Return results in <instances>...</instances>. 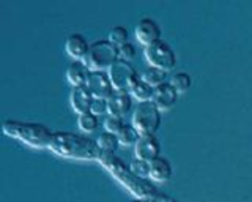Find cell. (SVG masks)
<instances>
[{"label":"cell","mask_w":252,"mask_h":202,"mask_svg":"<svg viewBox=\"0 0 252 202\" xmlns=\"http://www.w3.org/2000/svg\"><path fill=\"white\" fill-rule=\"evenodd\" d=\"M49 150L59 157L81 161H99L104 153L96 139L74 131H54Z\"/></svg>","instance_id":"cell-1"},{"label":"cell","mask_w":252,"mask_h":202,"mask_svg":"<svg viewBox=\"0 0 252 202\" xmlns=\"http://www.w3.org/2000/svg\"><path fill=\"white\" fill-rule=\"evenodd\" d=\"M2 131L13 139L27 144L35 149H49L54 131L38 122H24V120H5L2 123Z\"/></svg>","instance_id":"cell-2"},{"label":"cell","mask_w":252,"mask_h":202,"mask_svg":"<svg viewBox=\"0 0 252 202\" xmlns=\"http://www.w3.org/2000/svg\"><path fill=\"white\" fill-rule=\"evenodd\" d=\"M99 163L117 178L118 182H122L126 188H129V191L137 194L139 198H148L147 193H145V188L155 190L153 186H150L145 182H142L140 177H137L136 174H134L129 168H126L125 163L120 158L115 157V153H102Z\"/></svg>","instance_id":"cell-3"},{"label":"cell","mask_w":252,"mask_h":202,"mask_svg":"<svg viewBox=\"0 0 252 202\" xmlns=\"http://www.w3.org/2000/svg\"><path fill=\"white\" fill-rule=\"evenodd\" d=\"M118 59L120 52L117 44L109 40H96L90 43L89 52L85 54L82 62L92 71H107Z\"/></svg>","instance_id":"cell-4"},{"label":"cell","mask_w":252,"mask_h":202,"mask_svg":"<svg viewBox=\"0 0 252 202\" xmlns=\"http://www.w3.org/2000/svg\"><path fill=\"white\" fill-rule=\"evenodd\" d=\"M162 111L153 101H140L132 114V125L142 135H155L161 127Z\"/></svg>","instance_id":"cell-5"},{"label":"cell","mask_w":252,"mask_h":202,"mask_svg":"<svg viewBox=\"0 0 252 202\" xmlns=\"http://www.w3.org/2000/svg\"><path fill=\"white\" fill-rule=\"evenodd\" d=\"M145 59L150 64V67H156L170 71L177 67V52L173 51L172 46L165 40H158L152 44L145 46Z\"/></svg>","instance_id":"cell-6"},{"label":"cell","mask_w":252,"mask_h":202,"mask_svg":"<svg viewBox=\"0 0 252 202\" xmlns=\"http://www.w3.org/2000/svg\"><path fill=\"white\" fill-rule=\"evenodd\" d=\"M107 73L110 76V81L114 84L115 90H131L132 84L139 79V73L136 67L131 62H126L118 59L115 64L107 69Z\"/></svg>","instance_id":"cell-7"},{"label":"cell","mask_w":252,"mask_h":202,"mask_svg":"<svg viewBox=\"0 0 252 202\" xmlns=\"http://www.w3.org/2000/svg\"><path fill=\"white\" fill-rule=\"evenodd\" d=\"M87 87L94 98H109L114 93V84L107 71H90Z\"/></svg>","instance_id":"cell-8"},{"label":"cell","mask_w":252,"mask_h":202,"mask_svg":"<svg viewBox=\"0 0 252 202\" xmlns=\"http://www.w3.org/2000/svg\"><path fill=\"white\" fill-rule=\"evenodd\" d=\"M134 35H136L139 43L148 46L158 40H161V27L153 18H142L136 24Z\"/></svg>","instance_id":"cell-9"},{"label":"cell","mask_w":252,"mask_h":202,"mask_svg":"<svg viewBox=\"0 0 252 202\" xmlns=\"http://www.w3.org/2000/svg\"><path fill=\"white\" fill-rule=\"evenodd\" d=\"M134 152H136V158L153 161L155 158L161 157V142L155 135H142L134 145Z\"/></svg>","instance_id":"cell-10"},{"label":"cell","mask_w":252,"mask_h":202,"mask_svg":"<svg viewBox=\"0 0 252 202\" xmlns=\"http://www.w3.org/2000/svg\"><path fill=\"white\" fill-rule=\"evenodd\" d=\"M178 97H180V93L173 89L170 85V82L167 81V82H164L161 85H158V87H155L152 101L158 107H159L161 111H169L177 104Z\"/></svg>","instance_id":"cell-11"},{"label":"cell","mask_w":252,"mask_h":202,"mask_svg":"<svg viewBox=\"0 0 252 202\" xmlns=\"http://www.w3.org/2000/svg\"><path fill=\"white\" fill-rule=\"evenodd\" d=\"M109 103V115L123 117L132 107V95L128 90H114V93L107 98Z\"/></svg>","instance_id":"cell-12"},{"label":"cell","mask_w":252,"mask_h":202,"mask_svg":"<svg viewBox=\"0 0 252 202\" xmlns=\"http://www.w3.org/2000/svg\"><path fill=\"white\" fill-rule=\"evenodd\" d=\"M93 98L94 97L92 95V92L89 90L87 85H79V87H73V90H71L69 103L77 114H84V112H90Z\"/></svg>","instance_id":"cell-13"},{"label":"cell","mask_w":252,"mask_h":202,"mask_svg":"<svg viewBox=\"0 0 252 202\" xmlns=\"http://www.w3.org/2000/svg\"><path fill=\"white\" fill-rule=\"evenodd\" d=\"M89 48L90 43L87 41V38L82 34H69L65 40V51L74 60H82L85 54L89 52Z\"/></svg>","instance_id":"cell-14"},{"label":"cell","mask_w":252,"mask_h":202,"mask_svg":"<svg viewBox=\"0 0 252 202\" xmlns=\"http://www.w3.org/2000/svg\"><path fill=\"white\" fill-rule=\"evenodd\" d=\"M92 69L87 67L82 60H74L71 62L66 68V79L73 87H79V85H87Z\"/></svg>","instance_id":"cell-15"},{"label":"cell","mask_w":252,"mask_h":202,"mask_svg":"<svg viewBox=\"0 0 252 202\" xmlns=\"http://www.w3.org/2000/svg\"><path fill=\"white\" fill-rule=\"evenodd\" d=\"M172 172L173 169L167 158L158 157L153 161H150V178L153 182H159V183L169 182L172 178Z\"/></svg>","instance_id":"cell-16"},{"label":"cell","mask_w":252,"mask_h":202,"mask_svg":"<svg viewBox=\"0 0 252 202\" xmlns=\"http://www.w3.org/2000/svg\"><path fill=\"white\" fill-rule=\"evenodd\" d=\"M129 92H131L132 98L139 100V103H140V101H152L155 87H153V85H150L147 81L142 79V77H139V79L132 84V87H131Z\"/></svg>","instance_id":"cell-17"},{"label":"cell","mask_w":252,"mask_h":202,"mask_svg":"<svg viewBox=\"0 0 252 202\" xmlns=\"http://www.w3.org/2000/svg\"><path fill=\"white\" fill-rule=\"evenodd\" d=\"M170 85L173 89H175L180 95L181 93H186L189 89H191V85H192V77L189 73L186 71H177V73H173L170 76V79H169Z\"/></svg>","instance_id":"cell-18"},{"label":"cell","mask_w":252,"mask_h":202,"mask_svg":"<svg viewBox=\"0 0 252 202\" xmlns=\"http://www.w3.org/2000/svg\"><path fill=\"white\" fill-rule=\"evenodd\" d=\"M140 77L144 81H147L150 85L158 87V85L167 82V71H165V69H161V68H156V67H148L145 71L142 73Z\"/></svg>","instance_id":"cell-19"},{"label":"cell","mask_w":252,"mask_h":202,"mask_svg":"<svg viewBox=\"0 0 252 202\" xmlns=\"http://www.w3.org/2000/svg\"><path fill=\"white\" fill-rule=\"evenodd\" d=\"M96 142L99 145V149L104 153H115L120 141H118V136L114 133H109V131H102V133L96 137Z\"/></svg>","instance_id":"cell-20"},{"label":"cell","mask_w":252,"mask_h":202,"mask_svg":"<svg viewBox=\"0 0 252 202\" xmlns=\"http://www.w3.org/2000/svg\"><path fill=\"white\" fill-rule=\"evenodd\" d=\"M117 136L118 141H120V145H136V142L140 137V133L132 123H125V127L118 131Z\"/></svg>","instance_id":"cell-21"},{"label":"cell","mask_w":252,"mask_h":202,"mask_svg":"<svg viewBox=\"0 0 252 202\" xmlns=\"http://www.w3.org/2000/svg\"><path fill=\"white\" fill-rule=\"evenodd\" d=\"M77 125L84 131V133H92V131H94L98 128L99 119H98V115H94L92 111L84 112V114L77 115Z\"/></svg>","instance_id":"cell-22"},{"label":"cell","mask_w":252,"mask_h":202,"mask_svg":"<svg viewBox=\"0 0 252 202\" xmlns=\"http://www.w3.org/2000/svg\"><path fill=\"white\" fill-rule=\"evenodd\" d=\"M128 29L123 27V26H115L109 30V36H107V40L109 41H112L114 44L117 46H122L125 43H128Z\"/></svg>","instance_id":"cell-23"},{"label":"cell","mask_w":252,"mask_h":202,"mask_svg":"<svg viewBox=\"0 0 252 202\" xmlns=\"http://www.w3.org/2000/svg\"><path fill=\"white\" fill-rule=\"evenodd\" d=\"M129 169L132 170L134 174L140 178L150 177V161L142 160V158H134L129 165Z\"/></svg>","instance_id":"cell-24"},{"label":"cell","mask_w":252,"mask_h":202,"mask_svg":"<svg viewBox=\"0 0 252 202\" xmlns=\"http://www.w3.org/2000/svg\"><path fill=\"white\" fill-rule=\"evenodd\" d=\"M125 127V120L123 117H117V115H107L106 120H104V128L109 133H114L118 135V131Z\"/></svg>","instance_id":"cell-25"},{"label":"cell","mask_w":252,"mask_h":202,"mask_svg":"<svg viewBox=\"0 0 252 202\" xmlns=\"http://www.w3.org/2000/svg\"><path fill=\"white\" fill-rule=\"evenodd\" d=\"M90 111L94 114V115H102V114H109V103L106 98H93V103H92V107Z\"/></svg>","instance_id":"cell-26"},{"label":"cell","mask_w":252,"mask_h":202,"mask_svg":"<svg viewBox=\"0 0 252 202\" xmlns=\"http://www.w3.org/2000/svg\"><path fill=\"white\" fill-rule=\"evenodd\" d=\"M118 52H120V59L126 60V62H131L134 57H136V46L132 43H125L122 46H118Z\"/></svg>","instance_id":"cell-27"},{"label":"cell","mask_w":252,"mask_h":202,"mask_svg":"<svg viewBox=\"0 0 252 202\" xmlns=\"http://www.w3.org/2000/svg\"><path fill=\"white\" fill-rule=\"evenodd\" d=\"M131 202H156V201L152 199V198H137V199H134Z\"/></svg>","instance_id":"cell-28"},{"label":"cell","mask_w":252,"mask_h":202,"mask_svg":"<svg viewBox=\"0 0 252 202\" xmlns=\"http://www.w3.org/2000/svg\"><path fill=\"white\" fill-rule=\"evenodd\" d=\"M200 202H207V201H200Z\"/></svg>","instance_id":"cell-29"}]
</instances>
